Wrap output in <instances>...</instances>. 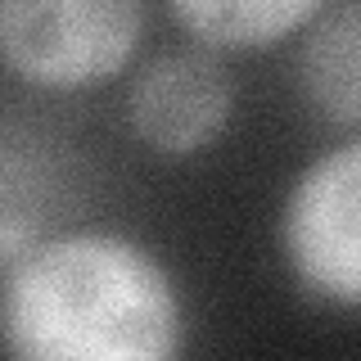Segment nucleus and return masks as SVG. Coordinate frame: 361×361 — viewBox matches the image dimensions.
<instances>
[{"instance_id": "f257e3e1", "label": "nucleus", "mask_w": 361, "mask_h": 361, "mask_svg": "<svg viewBox=\"0 0 361 361\" xmlns=\"http://www.w3.org/2000/svg\"><path fill=\"white\" fill-rule=\"evenodd\" d=\"M185 302L149 244L73 231L23 248L0 289L5 361H180Z\"/></svg>"}, {"instance_id": "20e7f679", "label": "nucleus", "mask_w": 361, "mask_h": 361, "mask_svg": "<svg viewBox=\"0 0 361 361\" xmlns=\"http://www.w3.org/2000/svg\"><path fill=\"white\" fill-rule=\"evenodd\" d=\"M235 109V86L217 50L208 45H172L158 50L127 90L131 131L158 154H199L226 131Z\"/></svg>"}, {"instance_id": "39448f33", "label": "nucleus", "mask_w": 361, "mask_h": 361, "mask_svg": "<svg viewBox=\"0 0 361 361\" xmlns=\"http://www.w3.org/2000/svg\"><path fill=\"white\" fill-rule=\"evenodd\" d=\"M298 90L334 127L361 131V0L321 5L298 32Z\"/></svg>"}, {"instance_id": "7ed1b4c3", "label": "nucleus", "mask_w": 361, "mask_h": 361, "mask_svg": "<svg viewBox=\"0 0 361 361\" xmlns=\"http://www.w3.org/2000/svg\"><path fill=\"white\" fill-rule=\"evenodd\" d=\"M280 253L316 302L361 312V135L293 176L280 208Z\"/></svg>"}, {"instance_id": "f03ea898", "label": "nucleus", "mask_w": 361, "mask_h": 361, "mask_svg": "<svg viewBox=\"0 0 361 361\" xmlns=\"http://www.w3.org/2000/svg\"><path fill=\"white\" fill-rule=\"evenodd\" d=\"M135 0H0V63L50 90L109 82L140 45Z\"/></svg>"}, {"instance_id": "423d86ee", "label": "nucleus", "mask_w": 361, "mask_h": 361, "mask_svg": "<svg viewBox=\"0 0 361 361\" xmlns=\"http://www.w3.org/2000/svg\"><path fill=\"white\" fill-rule=\"evenodd\" d=\"M316 9V0H176L172 18L208 50H253L298 37Z\"/></svg>"}]
</instances>
